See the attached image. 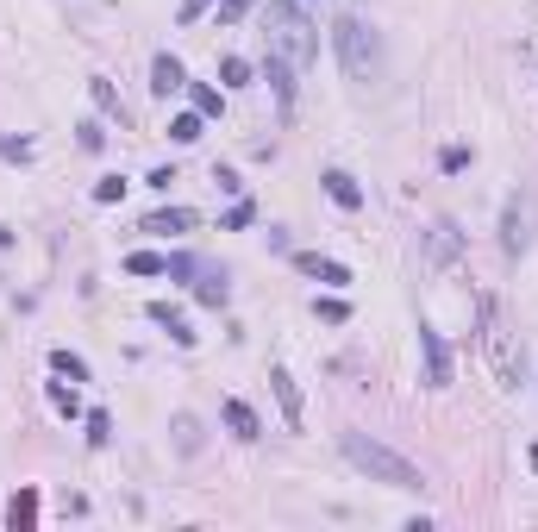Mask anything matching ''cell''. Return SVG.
Masks as SVG:
<instances>
[{
    "mask_svg": "<svg viewBox=\"0 0 538 532\" xmlns=\"http://www.w3.org/2000/svg\"><path fill=\"white\" fill-rule=\"evenodd\" d=\"M476 313H482V351H489V364H495V376H501V389H520V351H514V332H507V320H501V301L495 294H476Z\"/></svg>",
    "mask_w": 538,
    "mask_h": 532,
    "instance_id": "277c9868",
    "label": "cell"
},
{
    "mask_svg": "<svg viewBox=\"0 0 538 532\" xmlns=\"http://www.w3.org/2000/svg\"><path fill=\"white\" fill-rule=\"evenodd\" d=\"M120 194H126V182H120V176H101V182H94V201H101V207H113Z\"/></svg>",
    "mask_w": 538,
    "mask_h": 532,
    "instance_id": "83f0119b",
    "label": "cell"
},
{
    "mask_svg": "<svg viewBox=\"0 0 538 532\" xmlns=\"http://www.w3.org/2000/svg\"><path fill=\"white\" fill-rule=\"evenodd\" d=\"M269 82H275V101H282V107H294V69H288L275 50H269Z\"/></svg>",
    "mask_w": 538,
    "mask_h": 532,
    "instance_id": "e0dca14e",
    "label": "cell"
},
{
    "mask_svg": "<svg viewBox=\"0 0 538 532\" xmlns=\"http://www.w3.org/2000/svg\"><path fill=\"white\" fill-rule=\"evenodd\" d=\"M50 407H57L63 419H76V413H82V401H76V389H63V383H50Z\"/></svg>",
    "mask_w": 538,
    "mask_h": 532,
    "instance_id": "484cf974",
    "label": "cell"
},
{
    "mask_svg": "<svg viewBox=\"0 0 538 532\" xmlns=\"http://www.w3.org/2000/svg\"><path fill=\"white\" fill-rule=\"evenodd\" d=\"M201 132H207V120H201V113H175V120H169V138H175V144H194Z\"/></svg>",
    "mask_w": 538,
    "mask_h": 532,
    "instance_id": "7402d4cb",
    "label": "cell"
},
{
    "mask_svg": "<svg viewBox=\"0 0 538 532\" xmlns=\"http://www.w3.org/2000/svg\"><path fill=\"white\" fill-rule=\"evenodd\" d=\"M175 445H182V457H194V451H201V426H194L188 413H175Z\"/></svg>",
    "mask_w": 538,
    "mask_h": 532,
    "instance_id": "cb8c5ba5",
    "label": "cell"
},
{
    "mask_svg": "<svg viewBox=\"0 0 538 532\" xmlns=\"http://www.w3.org/2000/svg\"><path fill=\"white\" fill-rule=\"evenodd\" d=\"M50 370H57V376H69V383H88V364H82L76 351H63V345L50 351Z\"/></svg>",
    "mask_w": 538,
    "mask_h": 532,
    "instance_id": "d6986e66",
    "label": "cell"
},
{
    "mask_svg": "<svg viewBox=\"0 0 538 532\" xmlns=\"http://www.w3.org/2000/svg\"><path fill=\"white\" fill-rule=\"evenodd\" d=\"M264 25H269V50L300 76V69H313V57H319V32H313V19L300 13V0H264Z\"/></svg>",
    "mask_w": 538,
    "mask_h": 532,
    "instance_id": "6da1fadb",
    "label": "cell"
},
{
    "mask_svg": "<svg viewBox=\"0 0 538 532\" xmlns=\"http://www.w3.org/2000/svg\"><path fill=\"white\" fill-rule=\"evenodd\" d=\"M126 269H132V275H169V257H163V251H132Z\"/></svg>",
    "mask_w": 538,
    "mask_h": 532,
    "instance_id": "44dd1931",
    "label": "cell"
},
{
    "mask_svg": "<svg viewBox=\"0 0 538 532\" xmlns=\"http://www.w3.org/2000/svg\"><path fill=\"white\" fill-rule=\"evenodd\" d=\"M6 245H13V232H6V226H0V251H6Z\"/></svg>",
    "mask_w": 538,
    "mask_h": 532,
    "instance_id": "d590c367",
    "label": "cell"
},
{
    "mask_svg": "<svg viewBox=\"0 0 538 532\" xmlns=\"http://www.w3.org/2000/svg\"><path fill=\"white\" fill-rule=\"evenodd\" d=\"M533 239H538V188L520 182V188L507 194V207H501V251H507V257H526Z\"/></svg>",
    "mask_w": 538,
    "mask_h": 532,
    "instance_id": "5b68a950",
    "label": "cell"
},
{
    "mask_svg": "<svg viewBox=\"0 0 538 532\" xmlns=\"http://www.w3.org/2000/svg\"><path fill=\"white\" fill-rule=\"evenodd\" d=\"M220 82H226V88H251V63H245V57H226V63H220Z\"/></svg>",
    "mask_w": 538,
    "mask_h": 532,
    "instance_id": "603a6c76",
    "label": "cell"
},
{
    "mask_svg": "<svg viewBox=\"0 0 538 532\" xmlns=\"http://www.w3.org/2000/svg\"><path fill=\"white\" fill-rule=\"evenodd\" d=\"M76 138H82V150H101V144H107V126H101V120H82Z\"/></svg>",
    "mask_w": 538,
    "mask_h": 532,
    "instance_id": "4316f807",
    "label": "cell"
},
{
    "mask_svg": "<svg viewBox=\"0 0 538 532\" xmlns=\"http://www.w3.org/2000/svg\"><path fill=\"white\" fill-rule=\"evenodd\" d=\"M194 275V257H169V282H188Z\"/></svg>",
    "mask_w": 538,
    "mask_h": 532,
    "instance_id": "e575fe53",
    "label": "cell"
},
{
    "mask_svg": "<svg viewBox=\"0 0 538 532\" xmlns=\"http://www.w3.org/2000/svg\"><path fill=\"white\" fill-rule=\"evenodd\" d=\"M419 357H426V389H451V351L432 326H419Z\"/></svg>",
    "mask_w": 538,
    "mask_h": 532,
    "instance_id": "52a82bcc",
    "label": "cell"
},
{
    "mask_svg": "<svg viewBox=\"0 0 538 532\" xmlns=\"http://www.w3.org/2000/svg\"><path fill=\"white\" fill-rule=\"evenodd\" d=\"M175 88H188V69H182L169 50H157V57H150V95H163V101H169Z\"/></svg>",
    "mask_w": 538,
    "mask_h": 532,
    "instance_id": "ba28073f",
    "label": "cell"
},
{
    "mask_svg": "<svg viewBox=\"0 0 538 532\" xmlns=\"http://www.w3.org/2000/svg\"><path fill=\"white\" fill-rule=\"evenodd\" d=\"M6 520H13V527H31V520H38V495H31V489H19V495L6 501Z\"/></svg>",
    "mask_w": 538,
    "mask_h": 532,
    "instance_id": "ffe728a7",
    "label": "cell"
},
{
    "mask_svg": "<svg viewBox=\"0 0 538 532\" xmlns=\"http://www.w3.org/2000/svg\"><path fill=\"white\" fill-rule=\"evenodd\" d=\"M338 445H345V457H351V464H357L370 482H382V489H401V495H419V489H426L419 464H407L401 451H389L382 438H370V432H345Z\"/></svg>",
    "mask_w": 538,
    "mask_h": 532,
    "instance_id": "7a4b0ae2",
    "label": "cell"
},
{
    "mask_svg": "<svg viewBox=\"0 0 538 532\" xmlns=\"http://www.w3.org/2000/svg\"><path fill=\"white\" fill-rule=\"evenodd\" d=\"M332 44H338V63H345V76L351 82H382V44H376V32L363 25V19H332Z\"/></svg>",
    "mask_w": 538,
    "mask_h": 532,
    "instance_id": "3957f363",
    "label": "cell"
},
{
    "mask_svg": "<svg viewBox=\"0 0 538 532\" xmlns=\"http://www.w3.org/2000/svg\"><path fill=\"white\" fill-rule=\"evenodd\" d=\"M188 226H194V213H188V207H163V213H150V220H144V232H157V239L188 232Z\"/></svg>",
    "mask_w": 538,
    "mask_h": 532,
    "instance_id": "5bb4252c",
    "label": "cell"
},
{
    "mask_svg": "<svg viewBox=\"0 0 538 532\" xmlns=\"http://www.w3.org/2000/svg\"><path fill=\"white\" fill-rule=\"evenodd\" d=\"M251 220H257V207H251V201H238V207H232L220 226H226V232H238V226H251Z\"/></svg>",
    "mask_w": 538,
    "mask_h": 532,
    "instance_id": "4dcf8cb0",
    "label": "cell"
},
{
    "mask_svg": "<svg viewBox=\"0 0 538 532\" xmlns=\"http://www.w3.org/2000/svg\"><path fill=\"white\" fill-rule=\"evenodd\" d=\"M188 95H194V113H201V120H220V107H226V101H220V88H207V82H188Z\"/></svg>",
    "mask_w": 538,
    "mask_h": 532,
    "instance_id": "ac0fdd59",
    "label": "cell"
},
{
    "mask_svg": "<svg viewBox=\"0 0 538 532\" xmlns=\"http://www.w3.org/2000/svg\"><path fill=\"white\" fill-rule=\"evenodd\" d=\"M220 419H226V426H232V438H245V445H251V438H264V419H257L245 401H226V407H220Z\"/></svg>",
    "mask_w": 538,
    "mask_h": 532,
    "instance_id": "7c38bea8",
    "label": "cell"
},
{
    "mask_svg": "<svg viewBox=\"0 0 538 532\" xmlns=\"http://www.w3.org/2000/svg\"><path fill=\"white\" fill-rule=\"evenodd\" d=\"M0 157H13V163H31V144H25V138H0Z\"/></svg>",
    "mask_w": 538,
    "mask_h": 532,
    "instance_id": "d6a6232c",
    "label": "cell"
},
{
    "mask_svg": "<svg viewBox=\"0 0 538 532\" xmlns=\"http://www.w3.org/2000/svg\"><path fill=\"white\" fill-rule=\"evenodd\" d=\"M319 182H326V194H332L345 213H357V207H363V188H357V176H351V169H326Z\"/></svg>",
    "mask_w": 538,
    "mask_h": 532,
    "instance_id": "8fae6325",
    "label": "cell"
},
{
    "mask_svg": "<svg viewBox=\"0 0 538 532\" xmlns=\"http://www.w3.org/2000/svg\"><path fill=\"white\" fill-rule=\"evenodd\" d=\"M207 6H213V0H182V13H175V19H182V25H194V19H201Z\"/></svg>",
    "mask_w": 538,
    "mask_h": 532,
    "instance_id": "836d02e7",
    "label": "cell"
},
{
    "mask_svg": "<svg viewBox=\"0 0 538 532\" xmlns=\"http://www.w3.org/2000/svg\"><path fill=\"white\" fill-rule=\"evenodd\" d=\"M88 95H94V107H101L107 120H120V126H126V101H120V88H113L107 76H94V82H88Z\"/></svg>",
    "mask_w": 538,
    "mask_h": 532,
    "instance_id": "4fadbf2b",
    "label": "cell"
},
{
    "mask_svg": "<svg viewBox=\"0 0 538 532\" xmlns=\"http://www.w3.org/2000/svg\"><path fill=\"white\" fill-rule=\"evenodd\" d=\"M438 169H444V176H457V169H470V150H463V144H451V150L438 157Z\"/></svg>",
    "mask_w": 538,
    "mask_h": 532,
    "instance_id": "f546056e",
    "label": "cell"
},
{
    "mask_svg": "<svg viewBox=\"0 0 538 532\" xmlns=\"http://www.w3.org/2000/svg\"><path fill=\"white\" fill-rule=\"evenodd\" d=\"M269 389H275V401H282V426H300V419H307V413H300V389H294V376H288L282 364L269 370Z\"/></svg>",
    "mask_w": 538,
    "mask_h": 532,
    "instance_id": "30bf717a",
    "label": "cell"
},
{
    "mask_svg": "<svg viewBox=\"0 0 538 532\" xmlns=\"http://www.w3.org/2000/svg\"><path fill=\"white\" fill-rule=\"evenodd\" d=\"M107 438H113V419L94 407V413H88V445H107Z\"/></svg>",
    "mask_w": 538,
    "mask_h": 532,
    "instance_id": "f1b7e54d",
    "label": "cell"
},
{
    "mask_svg": "<svg viewBox=\"0 0 538 532\" xmlns=\"http://www.w3.org/2000/svg\"><path fill=\"white\" fill-rule=\"evenodd\" d=\"M194 294H201V307H226V301H232V288H226V275H220V269H207V275L194 282Z\"/></svg>",
    "mask_w": 538,
    "mask_h": 532,
    "instance_id": "2e32d148",
    "label": "cell"
},
{
    "mask_svg": "<svg viewBox=\"0 0 538 532\" xmlns=\"http://www.w3.org/2000/svg\"><path fill=\"white\" fill-rule=\"evenodd\" d=\"M150 320H157V326H169V338H175V345H182V351H188V345H194V332H188V320H182V313H175V307H169V301H150Z\"/></svg>",
    "mask_w": 538,
    "mask_h": 532,
    "instance_id": "9a60e30c",
    "label": "cell"
},
{
    "mask_svg": "<svg viewBox=\"0 0 538 532\" xmlns=\"http://www.w3.org/2000/svg\"><path fill=\"white\" fill-rule=\"evenodd\" d=\"M251 13V0H220V25H238Z\"/></svg>",
    "mask_w": 538,
    "mask_h": 532,
    "instance_id": "1f68e13d",
    "label": "cell"
},
{
    "mask_svg": "<svg viewBox=\"0 0 538 532\" xmlns=\"http://www.w3.org/2000/svg\"><path fill=\"white\" fill-rule=\"evenodd\" d=\"M457 251H463V232H457V220H432V226L419 232V264H426V269H444Z\"/></svg>",
    "mask_w": 538,
    "mask_h": 532,
    "instance_id": "8992f818",
    "label": "cell"
},
{
    "mask_svg": "<svg viewBox=\"0 0 538 532\" xmlns=\"http://www.w3.org/2000/svg\"><path fill=\"white\" fill-rule=\"evenodd\" d=\"M288 257H294L300 275H319V282H332V288H345V282H351V269L338 264V257H319V251H288Z\"/></svg>",
    "mask_w": 538,
    "mask_h": 532,
    "instance_id": "9c48e42d",
    "label": "cell"
},
{
    "mask_svg": "<svg viewBox=\"0 0 538 532\" xmlns=\"http://www.w3.org/2000/svg\"><path fill=\"white\" fill-rule=\"evenodd\" d=\"M313 313H319L326 326H345V320H351V307H345L338 294H326V301H313Z\"/></svg>",
    "mask_w": 538,
    "mask_h": 532,
    "instance_id": "d4e9b609",
    "label": "cell"
}]
</instances>
